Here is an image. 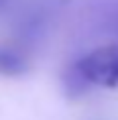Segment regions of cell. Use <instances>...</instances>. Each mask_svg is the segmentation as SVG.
Returning <instances> with one entry per match:
<instances>
[{"label": "cell", "instance_id": "obj_1", "mask_svg": "<svg viewBox=\"0 0 118 120\" xmlns=\"http://www.w3.org/2000/svg\"><path fill=\"white\" fill-rule=\"evenodd\" d=\"M91 85L118 87V45L98 47L77 63Z\"/></svg>", "mask_w": 118, "mask_h": 120}, {"label": "cell", "instance_id": "obj_2", "mask_svg": "<svg viewBox=\"0 0 118 120\" xmlns=\"http://www.w3.org/2000/svg\"><path fill=\"white\" fill-rule=\"evenodd\" d=\"M26 69L28 63L18 51L10 47H0V75L16 77V75H22Z\"/></svg>", "mask_w": 118, "mask_h": 120}, {"label": "cell", "instance_id": "obj_3", "mask_svg": "<svg viewBox=\"0 0 118 120\" xmlns=\"http://www.w3.org/2000/svg\"><path fill=\"white\" fill-rule=\"evenodd\" d=\"M4 4H6V0H0V8H2V6H4Z\"/></svg>", "mask_w": 118, "mask_h": 120}]
</instances>
